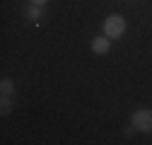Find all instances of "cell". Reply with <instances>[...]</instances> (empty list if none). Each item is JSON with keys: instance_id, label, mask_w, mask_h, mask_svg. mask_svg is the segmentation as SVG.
I'll use <instances>...</instances> for the list:
<instances>
[{"instance_id": "6da1fadb", "label": "cell", "mask_w": 152, "mask_h": 145, "mask_svg": "<svg viewBox=\"0 0 152 145\" xmlns=\"http://www.w3.org/2000/svg\"><path fill=\"white\" fill-rule=\"evenodd\" d=\"M123 31H126V20L121 15H109L106 22H104V34L109 39H118Z\"/></svg>"}, {"instance_id": "277c9868", "label": "cell", "mask_w": 152, "mask_h": 145, "mask_svg": "<svg viewBox=\"0 0 152 145\" xmlns=\"http://www.w3.org/2000/svg\"><path fill=\"white\" fill-rule=\"evenodd\" d=\"M10 92H12V82H10V80H3V94L7 97Z\"/></svg>"}, {"instance_id": "7a4b0ae2", "label": "cell", "mask_w": 152, "mask_h": 145, "mask_svg": "<svg viewBox=\"0 0 152 145\" xmlns=\"http://www.w3.org/2000/svg\"><path fill=\"white\" fill-rule=\"evenodd\" d=\"M130 123L135 126L138 131L150 133L152 131V111H150V109H140V111H135V114L130 116Z\"/></svg>"}, {"instance_id": "3957f363", "label": "cell", "mask_w": 152, "mask_h": 145, "mask_svg": "<svg viewBox=\"0 0 152 145\" xmlns=\"http://www.w3.org/2000/svg\"><path fill=\"white\" fill-rule=\"evenodd\" d=\"M111 48V39L109 36H97V39L92 41V51L94 53H106Z\"/></svg>"}, {"instance_id": "5b68a950", "label": "cell", "mask_w": 152, "mask_h": 145, "mask_svg": "<svg viewBox=\"0 0 152 145\" xmlns=\"http://www.w3.org/2000/svg\"><path fill=\"white\" fill-rule=\"evenodd\" d=\"M34 5H44V3H48V0H31Z\"/></svg>"}]
</instances>
